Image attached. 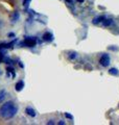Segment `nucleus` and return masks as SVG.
I'll list each match as a JSON object with an SVG mask.
<instances>
[{
  "instance_id": "nucleus-1",
  "label": "nucleus",
  "mask_w": 119,
  "mask_h": 125,
  "mask_svg": "<svg viewBox=\"0 0 119 125\" xmlns=\"http://www.w3.org/2000/svg\"><path fill=\"white\" fill-rule=\"evenodd\" d=\"M17 113H18V107L12 101H7L4 104H2L1 107H0V117L5 120L12 119L13 117L16 116Z\"/></svg>"
},
{
  "instance_id": "nucleus-2",
  "label": "nucleus",
  "mask_w": 119,
  "mask_h": 125,
  "mask_svg": "<svg viewBox=\"0 0 119 125\" xmlns=\"http://www.w3.org/2000/svg\"><path fill=\"white\" fill-rule=\"evenodd\" d=\"M110 56L108 55V54H104L101 57H100V60H99V64H100L102 67H108V66L110 65Z\"/></svg>"
},
{
  "instance_id": "nucleus-3",
  "label": "nucleus",
  "mask_w": 119,
  "mask_h": 125,
  "mask_svg": "<svg viewBox=\"0 0 119 125\" xmlns=\"http://www.w3.org/2000/svg\"><path fill=\"white\" fill-rule=\"evenodd\" d=\"M25 112H26V114L28 116H30V117H36V115H37V114H36V112L31 107H26Z\"/></svg>"
},
{
  "instance_id": "nucleus-4",
  "label": "nucleus",
  "mask_w": 119,
  "mask_h": 125,
  "mask_svg": "<svg viewBox=\"0 0 119 125\" xmlns=\"http://www.w3.org/2000/svg\"><path fill=\"white\" fill-rule=\"evenodd\" d=\"M25 43H26V44L28 45L29 47H34V46L36 45V40H35V39L29 38V39H26V40H25Z\"/></svg>"
},
{
  "instance_id": "nucleus-5",
  "label": "nucleus",
  "mask_w": 119,
  "mask_h": 125,
  "mask_svg": "<svg viewBox=\"0 0 119 125\" xmlns=\"http://www.w3.org/2000/svg\"><path fill=\"white\" fill-rule=\"evenodd\" d=\"M23 87H24V83H23V81H18L17 83V84H16V91H21V90L23 89Z\"/></svg>"
},
{
  "instance_id": "nucleus-6",
  "label": "nucleus",
  "mask_w": 119,
  "mask_h": 125,
  "mask_svg": "<svg viewBox=\"0 0 119 125\" xmlns=\"http://www.w3.org/2000/svg\"><path fill=\"white\" fill-rule=\"evenodd\" d=\"M52 38H53V36L50 32H46V33H44V36H43V39H44L45 41H48V42L52 40Z\"/></svg>"
},
{
  "instance_id": "nucleus-7",
  "label": "nucleus",
  "mask_w": 119,
  "mask_h": 125,
  "mask_svg": "<svg viewBox=\"0 0 119 125\" xmlns=\"http://www.w3.org/2000/svg\"><path fill=\"white\" fill-rule=\"evenodd\" d=\"M109 73L110 74H112V75H118L119 72H118V70L116 68H112V69H110L109 70Z\"/></svg>"
},
{
  "instance_id": "nucleus-8",
  "label": "nucleus",
  "mask_w": 119,
  "mask_h": 125,
  "mask_svg": "<svg viewBox=\"0 0 119 125\" xmlns=\"http://www.w3.org/2000/svg\"><path fill=\"white\" fill-rule=\"evenodd\" d=\"M104 19H105V17H102V16H100V17H97V18H95L93 20V23H94V24H98V23L100 22L101 20H104Z\"/></svg>"
},
{
  "instance_id": "nucleus-9",
  "label": "nucleus",
  "mask_w": 119,
  "mask_h": 125,
  "mask_svg": "<svg viewBox=\"0 0 119 125\" xmlns=\"http://www.w3.org/2000/svg\"><path fill=\"white\" fill-rule=\"evenodd\" d=\"M5 94L6 93H5L4 90H1V91H0V102H1V101L5 98Z\"/></svg>"
},
{
  "instance_id": "nucleus-10",
  "label": "nucleus",
  "mask_w": 119,
  "mask_h": 125,
  "mask_svg": "<svg viewBox=\"0 0 119 125\" xmlns=\"http://www.w3.org/2000/svg\"><path fill=\"white\" fill-rule=\"evenodd\" d=\"M70 54V55H69V58H70V60H74V58L75 57H76V53H75V52H72V53H69Z\"/></svg>"
},
{
  "instance_id": "nucleus-11",
  "label": "nucleus",
  "mask_w": 119,
  "mask_h": 125,
  "mask_svg": "<svg viewBox=\"0 0 119 125\" xmlns=\"http://www.w3.org/2000/svg\"><path fill=\"white\" fill-rule=\"evenodd\" d=\"M111 23H112V20H106V22H104V25L105 26H109Z\"/></svg>"
},
{
  "instance_id": "nucleus-12",
  "label": "nucleus",
  "mask_w": 119,
  "mask_h": 125,
  "mask_svg": "<svg viewBox=\"0 0 119 125\" xmlns=\"http://www.w3.org/2000/svg\"><path fill=\"white\" fill-rule=\"evenodd\" d=\"M47 124H48V125H52V124H54V121L53 120H49L48 122H47Z\"/></svg>"
},
{
  "instance_id": "nucleus-13",
  "label": "nucleus",
  "mask_w": 119,
  "mask_h": 125,
  "mask_svg": "<svg viewBox=\"0 0 119 125\" xmlns=\"http://www.w3.org/2000/svg\"><path fill=\"white\" fill-rule=\"evenodd\" d=\"M66 117H68V118H71V119H72V116H70V115H68V114H66Z\"/></svg>"
},
{
  "instance_id": "nucleus-14",
  "label": "nucleus",
  "mask_w": 119,
  "mask_h": 125,
  "mask_svg": "<svg viewBox=\"0 0 119 125\" xmlns=\"http://www.w3.org/2000/svg\"><path fill=\"white\" fill-rule=\"evenodd\" d=\"M59 124H61V125L62 124H65V122H64V121H61V122H59Z\"/></svg>"
},
{
  "instance_id": "nucleus-15",
  "label": "nucleus",
  "mask_w": 119,
  "mask_h": 125,
  "mask_svg": "<svg viewBox=\"0 0 119 125\" xmlns=\"http://www.w3.org/2000/svg\"><path fill=\"white\" fill-rule=\"evenodd\" d=\"M78 1H81V2H83V1H84V0H78Z\"/></svg>"
},
{
  "instance_id": "nucleus-16",
  "label": "nucleus",
  "mask_w": 119,
  "mask_h": 125,
  "mask_svg": "<svg viewBox=\"0 0 119 125\" xmlns=\"http://www.w3.org/2000/svg\"><path fill=\"white\" fill-rule=\"evenodd\" d=\"M67 1H68V2H70V1H71V0H67Z\"/></svg>"
},
{
  "instance_id": "nucleus-17",
  "label": "nucleus",
  "mask_w": 119,
  "mask_h": 125,
  "mask_svg": "<svg viewBox=\"0 0 119 125\" xmlns=\"http://www.w3.org/2000/svg\"><path fill=\"white\" fill-rule=\"evenodd\" d=\"M0 61H1V57H0Z\"/></svg>"
}]
</instances>
